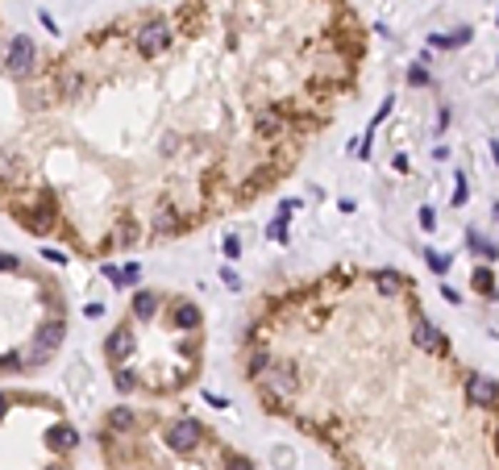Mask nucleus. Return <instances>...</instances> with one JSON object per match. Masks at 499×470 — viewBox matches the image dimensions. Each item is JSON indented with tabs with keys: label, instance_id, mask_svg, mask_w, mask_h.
Listing matches in <instances>:
<instances>
[{
	"label": "nucleus",
	"instance_id": "1",
	"mask_svg": "<svg viewBox=\"0 0 499 470\" xmlns=\"http://www.w3.org/2000/svg\"><path fill=\"white\" fill-rule=\"evenodd\" d=\"M4 71L13 75V83H25V79H34V75L42 71L29 34H13V38L4 42Z\"/></svg>",
	"mask_w": 499,
	"mask_h": 470
},
{
	"label": "nucleus",
	"instance_id": "2",
	"mask_svg": "<svg viewBox=\"0 0 499 470\" xmlns=\"http://www.w3.org/2000/svg\"><path fill=\"white\" fill-rule=\"evenodd\" d=\"M133 38V50L142 54V58H158V54H166L171 50V42H175V29L154 13V17H142L138 21V29L129 34Z\"/></svg>",
	"mask_w": 499,
	"mask_h": 470
},
{
	"label": "nucleus",
	"instance_id": "3",
	"mask_svg": "<svg viewBox=\"0 0 499 470\" xmlns=\"http://www.w3.org/2000/svg\"><path fill=\"white\" fill-rule=\"evenodd\" d=\"M204 424L191 421V417H179V421L166 424V446L175 449V454H196V449L204 446Z\"/></svg>",
	"mask_w": 499,
	"mask_h": 470
},
{
	"label": "nucleus",
	"instance_id": "4",
	"mask_svg": "<svg viewBox=\"0 0 499 470\" xmlns=\"http://www.w3.org/2000/svg\"><path fill=\"white\" fill-rule=\"evenodd\" d=\"M179 229H183V213H179V204H171V200L154 204V213H150V237L166 242V237H175Z\"/></svg>",
	"mask_w": 499,
	"mask_h": 470
},
{
	"label": "nucleus",
	"instance_id": "5",
	"mask_svg": "<svg viewBox=\"0 0 499 470\" xmlns=\"http://www.w3.org/2000/svg\"><path fill=\"white\" fill-rule=\"evenodd\" d=\"M266 392H271V396H296V392H300L296 367H271V371H266Z\"/></svg>",
	"mask_w": 499,
	"mask_h": 470
},
{
	"label": "nucleus",
	"instance_id": "6",
	"mask_svg": "<svg viewBox=\"0 0 499 470\" xmlns=\"http://www.w3.org/2000/svg\"><path fill=\"white\" fill-rule=\"evenodd\" d=\"M171 321H175V329H183V333H200V325H204V312H200L191 300H175V308H171Z\"/></svg>",
	"mask_w": 499,
	"mask_h": 470
},
{
	"label": "nucleus",
	"instance_id": "7",
	"mask_svg": "<svg viewBox=\"0 0 499 470\" xmlns=\"http://www.w3.org/2000/svg\"><path fill=\"white\" fill-rule=\"evenodd\" d=\"M133 429H138V412L125 408V404H117V408L104 417V433H113V437H129Z\"/></svg>",
	"mask_w": 499,
	"mask_h": 470
},
{
	"label": "nucleus",
	"instance_id": "8",
	"mask_svg": "<svg viewBox=\"0 0 499 470\" xmlns=\"http://www.w3.org/2000/svg\"><path fill=\"white\" fill-rule=\"evenodd\" d=\"M412 342H416L420 349H428V354H445V337H441L425 317H416V321H412Z\"/></svg>",
	"mask_w": 499,
	"mask_h": 470
},
{
	"label": "nucleus",
	"instance_id": "9",
	"mask_svg": "<svg viewBox=\"0 0 499 470\" xmlns=\"http://www.w3.org/2000/svg\"><path fill=\"white\" fill-rule=\"evenodd\" d=\"M158 304H163L158 292H138V296L129 300V321H154L158 317Z\"/></svg>",
	"mask_w": 499,
	"mask_h": 470
},
{
	"label": "nucleus",
	"instance_id": "10",
	"mask_svg": "<svg viewBox=\"0 0 499 470\" xmlns=\"http://www.w3.org/2000/svg\"><path fill=\"white\" fill-rule=\"evenodd\" d=\"M466 399L470 404H499V387L491 379H483V374H470L466 379Z\"/></svg>",
	"mask_w": 499,
	"mask_h": 470
},
{
	"label": "nucleus",
	"instance_id": "11",
	"mask_svg": "<svg viewBox=\"0 0 499 470\" xmlns=\"http://www.w3.org/2000/svg\"><path fill=\"white\" fill-rule=\"evenodd\" d=\"M254 129H258V138L275 142V138L283 133V113H275V108H262V113H254Z\"/></svg>",
	"mask_w": 499,
	"mask_h": 470
},
{
	"label": "nucleus",
	"instance_id": "12",
	"mask_svg": "<svg viewBox=\"0 0 499 470\" xmlns=\"http://www.w3.org/2000/svg\"><path fill=\"white\" fill-rule=\"evenodd\" d=\"M104 279H109L113 287H133V283L142 279V267H138V262H125V267H104Z\"/></svg>",
	"mask_w": 499,
	"mask_h": 470
},
{
	"label": "nucleus",
	"instance_id": "13",
	"mask_svg": "<svg viewBox=\"0 0 499 470\" xmlns=\"http://www.w3.org/2000/svg\"><path fill=\"white\" fill-rule=\"evenodd\" d=\"M138 237H142V225L133 221V217H121V221L113 225V242H117V250H129Z\"/></svg>",
	"mask_w": 499,
	"mask_h": 470
},
{
	"label": "nucleus",
	"instance_id": "14",
	"mask_svg": "<svg viewBox=\"0 0 499 470\" xmlns=\"http://www.w3.org/2000/svg\"><path fill=\"white\" fill-rule=\"evenodd\" d=\"M113 387H117L121 396H133V392L142 387V379H138L133 367H113Z\"/></svg>",
	"mask_w": 499,
	"mask_h": 470
},
{
	"label": "nucleus",
	"instance_id": "15",
	"mask_svg": "<svg viewBox=\"0 0 499 470\" xmlns=\"http://www.w3.org/2000/svg\"><path fill=\"white\" fill-rule=\"evenodd\" d=\"M475 34L470 29H453V34H433V46H466Z\"/></svg>",
	"mask_w": 499,
	"mask_h": 470
},
{
	"label": "nucleus",
	"instance_id": "16",
	"mask_svg": "<svg viewBox=\"0 0 499 470\" xmlns=\"http://www.w3.org/2000/svg\"><path fill=\"white\" fill-rule=\"evenodd\" d=\"M246 371L254 374V379H258V374H266V371H271V354H266V349H250V358H246Z\"/></svg>",
	"mask_w": 499,
	"mask_h": 470
},
{
	"label": "nucleus",
	"instance_id": "17",
	"mask_svg": "<svg viewBox=\"0 0 499 470\" xmlns=\"http://www.w3.org/2000/svg\"><path fill=\"white\" fill-rule=\"evenodd\" d=\"M375 283H379V292H383V296H400V287H404L395 271H379V275H375Z\"/></svg>",
	"mask_w": 499,
	"mask_h": 470
},
{
	"label": "nucleus",
	"instance_id": "18",
	"mask_svg": "<svg viewBox=\"0 0 499 470\" xmlns=\"http://www.w3.org/2000/svg\"><path fill=\"white\" fill-rule=\"evenodd\" d=\"M491 287H495L491 271H487V267H478V271H475V292H491Z\"/></svg>",
	"mask_w": 499,
	"mask_h": 470
},
{
	"label": "nucleus",
	"instance_id": "19",
	"mask_svg": "<svg viewBox=\"0 0 499 470\" xmlns=\"http://www.w3.org/2000/svg\"><path fill=\"white\" fill-rule=\"evenodd\" d=\"M470 250H475V254H483V258H495V246H491V242H483L478 233H470Z\"/></svg>",
	"mask_w": 499,
	"mask_h": 470
},
{
	"label": "nucleus",
	"instance_id": "20",
	"mask_svg": "<svg viewBox=\"0 0 499 470\" xmlns=\"http://www.w3.org/2000/svg\"><path fill=\"white\" fill-rule=\"evenodd\" d=\"M266 237H271V242H283V237H287V221H279V217H275V221H271V229H266Z\"/></svg>",
	"mask_w": 499,
	"mask_h": 470
},
{
	"label": "nucleus",
	"instance_id": "21",
	"mask_svg": "<svg viewBox=\"0 0 499 470\" xmlns=\"http://www.w3.org/2000/svg\"><path fill=\"white\" fill-rule=\"evenodd\" d=\"M225 466L229 470H254L250 466V458H241V454H225Z\"/></svg>",
	"mask_w": 499,
	"mask_h": 470
},
{
	"label": "nucleus",
	"instance_id": "22",
	"mask_svg": "<svg viewBox=\"0 0 499 470\" xmlns=\"http://www.w3.org/2000/svg\"><path fill=\"white\" fill-rule=\"evenodd\" d=\"M425 258H428V267H433V271H437V275H441V271H450V262H445V258H441L437 250H428Z\"/></svg>",
	"mask_w": 499,
	"mask_h": 470
},
{
	"label": "nucleus",
	"instance_id": "23",
	"mask_svg": "<svg viewBox=\"0 0 499 470\" xmlns=\"http://www.w3.org/2000/svg\"><path fill=\"white\" fill-rule=\"evenodd\" d=\"M408 83L416 88V83H428V71L425 67H408Z\"/></svg>",
	"mask_w": 499,
	"mask_h": 470
},
{
	"label": "nucleus",
	"instance_id": "24",
	"mask_svg": "<svg viewBox=\"0 0 499 470\" xmlns=\"http://www.w3.org/2000/svg\"><path fill=\"white\" fill-rule=\"evenodd\" d=\"M453 204H466V175H458V188H453Z\"/></svg>",
	"mask_w": 499,
	"mask_h": 470
},
{
	"label": "nucleus",
	"instance_id": "25",
	"mask_svg": "<svg viewBox=\"0 0 499 470\" xmlns=\"http://www.w3.org/2000/svg\"><path fill=\"white\" fill-rule=\"evenodd\" d=\"M221 279H225V287H233V292L241 287V279L233 275V267H225V271H221Z\"/></svg>",
	"mask_w": 499,
	"mask_h": 470
},
{
	"label": "nucleus",
	"instance_id": "26",
	"mask_svg": "<svg viewBox=\"0 0 499 470\" xmlns=\"http://www.w3.org/2000/svg\"><path fill=\"white\" fill-rule=\"evenodd\" d=\"M225 254H229V258H238V254H241V242H238V237H225Z\"/></svg>",
	"mask_w": 499,
	"mask_h": 470
},
{
	"label": "nucleus",
	"instance_id": "27",
	"mask_svg": "<svg viewBox=\"0 0 499 470\" xmlns=\"http://www.w3.org/2000/svg\"><path fill=\"white\" fill-rule=\"evenodd\" d=\"M437 225V217H433V208H420V229H433Z\"/></svg>",
	"mask_w": 499,
	"mask_h": 470
},
{
	"label": "nucleus",
	"instance_id": "28",
	"mask_svg": "<svg viewBox=\"0 0 499 470\" xmlns=\"http://www.w3.org/2000/svg\"><path fill=\"white\" fill-rule=\"evenodd\" d=\"M491 154H495V163H499V142H491Z\"/></svg>",
	"mask_w": 499,
	"mask_h": 470
},
{
	"label": "nucleus",
	"instance_id": "29",
	"mask_svg": "<svg viewBox=\"0 0 499 470\" xmlns=\"http://www.w3.org/2000/svg\"><path fill=\"white\" fill-rule=\"evenodd\" d=\"M495 21H499V17H495Z\"/></svg>",
	"mask_w": 499,
	"mask_h": 470
}]
</instances>
